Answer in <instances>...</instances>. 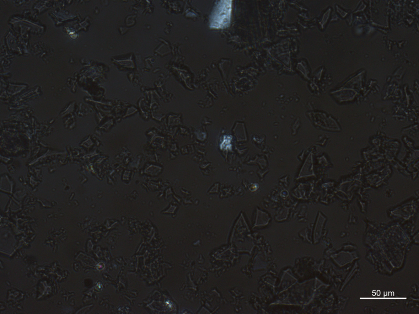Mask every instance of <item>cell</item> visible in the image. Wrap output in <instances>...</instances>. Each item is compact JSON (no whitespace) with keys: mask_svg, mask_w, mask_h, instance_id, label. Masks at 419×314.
<instances>
[{"mask_svg":"<svg viewBox=\"0 0 419 314\" xmlns=\"http://www.w3.org/2000/svg\"><path fill=\"white\" fill-rule=\"evenodd\" d=\"M232 1H219L217 4L211 16V27L222 29L230 24L231 18Z\"/></svg>","mask_w":419,"mask_h":314,"instance_id":"6da1fadb","label":"cell"},{"mask_svg":"<svg viewBox=\"0 0 419 314\" xmlns=\"http://www.w3.org/2000/svg\"><path fill=\"white\" fill-rule=\"evenodd\" d=\"M258 187L259 186H258V184H253L252 185L251 187H250V190L254 191H256L258 189Z\"/></svg>","mask_w":419,"mask_h":314,"instance_id":"3957f363","label":"cell"},{"mask_svg":"<svg viewBox=\"0 0 419 314\" xmlns=\"http://www.w3.org/2000/svg\"><path fill=\"white\" fill-rule=\"evenodd\" d=\"M232 139V138L230 136H225L223 138V141L221 144V148L223 150L230 149L231 147Z\"/></svg>","mask_w":419,"mask_h":314,"instance_id":"7a4b0ae2","label":"cell"}]
</instances>
